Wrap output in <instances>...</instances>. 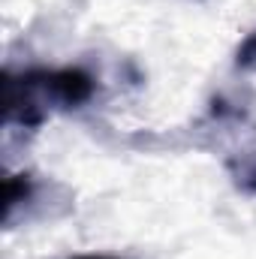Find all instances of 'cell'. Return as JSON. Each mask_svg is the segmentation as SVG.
I'll return each mask as SVG.
<instances>
[{
  "mask_svg": "<svg viewBox=\"0 0 256 259\" xmlns=\"http://www.w3.org/2000/svg\"><path fill=\"white\" fill-rule=\"evenodd\" d=\"M72 259H121V256H106V253H84V256H72Z\"/></svg>",
  "mask_w": 256,
  "mask_h": 259,
  "instance_id": "cell-5",
  "label": "cell"
},
{
  "mask_svg": "<svg viewBox=\"0 0 256 259\" xmlns=\"http://www.w3.org/2000/svg\"><path fill=\"white\" fill-rule=\"evenodd\" d=\"M30 196V178L27 175H9L6 178V214H12V208L18 202H24Z\"/></svg>",
  "mask_w": 256,
  "mask_h": 259,
  "instance_id": "cell-2",
  "label": "cell"
},
{
  "mask_svg": "<svg viewBox=\"0 0 256 259\" xmlns=\"http://www.w3.org/2000/svg\"><path fill=\"white\" fill-rule=\"evenodd\" d=\"M97 91V81L81 66L64 69H27L21 75H3V121L21 127H39L49 109H78Z\"/></svg>",
  "mask_w": 256,
  "mask_h": 259,
  "instance_id": "cell-1",
  "label": "cell"
},
{
  "mask_svg": "<svg viewBox=\"0 0 256 259\" xmlns=\"http://www.w3.org/2000/svg\"><path fill=\"white\" fill-rule=\"evenodd\" d=\"M241 184H244L247 190H253V193H256V157L250 160V166L241 172Z\"/></svg>",
  "mask_w": 256,
  "mask_h": 259,
  "instance_id": "cell-4",
  "label": "cell"
},
{
  "mask_svg": "<svg viewBox=\"0 0 256 259\" xmlns=\"http://www.w3.org/2000/svg\"><path fill=\"white\" fill-rule=\"evenodd\" d=\"M235 66H238V69H256V30L238 46V52H235Z\"/></svg>",
  "mask_w": 256,
  "mask_h": 259,
  "instance_id": "cell-3",
  "label": "cell"
}]
</instances>
